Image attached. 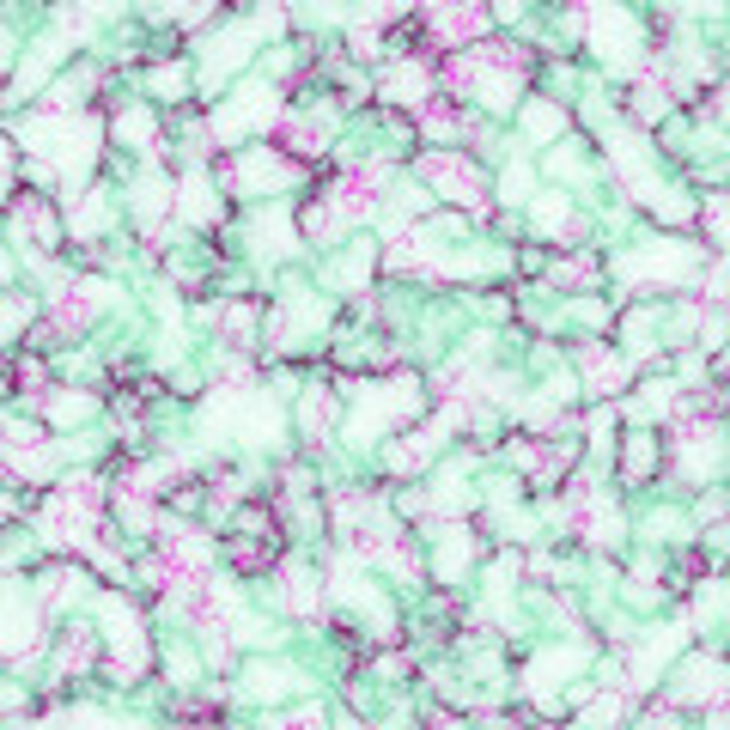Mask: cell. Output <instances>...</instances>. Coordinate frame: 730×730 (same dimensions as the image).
<instances>
[{
	"label": "cell",
	"instance_id": "obj_1",
	"mask_svg": "<svg viewBox=\"0 0 730 730\" xmlns=\"http://www.w3.org/2000/svg\"><path fill=\"white\" fill-rule=\"evenodd\" d=\"M420 171H426V177H432L438 189H445V201H463V207H469V213H481V219L493 213V201H487V183H481V171H475V165H463L457 153H432V159H426Z\"/></svg>",
	"mask_w": 730,
	"mask_h": 730
},
{
	"label": "cell",
	"instance_id": "obj_2",
	"mask_svg": "<svg viewBox=\"0 0 730 730\" xmlns=\"http://www.w3.org/2000/svg\"><path fill=\"white\" fill-rule=\"evenodd\" d=\"M378 183H384V171H378V165H372V171H347V177L329 189L335 213H341V219H359V213H372V201H378Z\"/></svg>",
	"mask_w": 730,
	"mask_h": 730
},
{
	"label": "cell",
	"instance_id": "obj_3",
	"mask_svg": "<svg viewBox=\"0 0 730 730\" xmlns=\"http://www.w3.org/2000/svg\"><path fill=\"white\" fill-rule=\"evenodd\" d=\"M578 365H584V378H591V396H621L627 365H621L615 353H603L597 341H584V347H578Z\"/></svg>",
	"mask_w": 730,
	"mask_h": 730
},
{
	"label": "cell",
	"instance_id": "obj_4",
	"mask_svg": "<svg viewBox=\"0 0 730 730\" xmlns=\"http://www.w3.org/2000/svg\"><path fill=\"white\" fill-rule=\"evenodd\" d=\"M432 31L438 37H481L487 13L475 7V0H445V7H432Z\"/></svg>",
	"mask_w": 730,
	"mask_h": 730
},
{
	"label": "cell",
	"instance_id": "obj_5",
	"mask_svg": "<svg viewBox=\"0 0 730 730\" xmlns=\"http://www.w3.org/2000/svg\"><path fill=\"white\" fill-rule=\"evenodd\" d=\"M651 469H657V438L633 432V438H627V451H621V475H627V481H645Z\"/></svg>",
	"mask_w": 730,
	"mask_h": 730
},
{
	"label": "cell",
	"instance_id": "obj_6",
	"mask_svg": "<svg viewBox=\"0 0 730 730\" xmlns=\"http://www.w3.org/2000/svg\"><path fill=\"white\" fill-rule=\"evenodd\" d=\"M92 664H98V639H92V633H67V639H61V670H67V676H86Z\"/></svg>",
	"mask_w": 730,
	"mask_h": 730
},
{
	"label": "cell",
	"instance_id": "obj_7",
	"mask_svg": "<svg viewBox=\"0 0 730 730\" xmlns=\"http://www.w3.org/2000/svg\"><path fill=\"white\" fill-rule=\"evenodd\" d=\"M213 323L226 329V341H232V347H244V341H250V329H256V305H250V299H244V305H226V311H213Z\"/></svg>",
	"mask_w": 730,
	"mask_h": 730
},
{
	"label": "cell",
	"instance_id": "obj_8",
	"mask_svg": "<svg viewBox=\"0 0 730 730\" xmlns=\"http://www.w3.org/2000/svg\"><path fill=\"white\" fill-rule=\"evenodd\" d=\"M329 426H335V396H329V390L305 396V432H311V445H323Z\"/></svg>",
	"mask_w": 730,
	"mask_h": 730
},
{
	"label": "cell",
	"instance_id": "obj_9",
	"mask_svg": "<svg viewBox=\"0 0 730 730\" xmlns=\"http://www.w3.org/2000/svg\"><path fill=\"white\" fill-rule=\"evenodd\" d=\"M92 292H98V286H67L61 299H55V323H61V329H67V323H86V317H92Z\"/></svg>",
	"mask_w": 730,
	"mask_h": 730
},
{
	"label": "cell",
	"instance_id": "obj_10",
	"mask_svg": "<svg viewBox=\"0 0 730 730\" xmlns=\"http://www.w3.org/2000/svg\"><path fill=\"white\" fill-rule=\"evenodd\" d=\"M19 226H31V232H37V244H43V250H55V219H49V207H43L37 195H25V201H19Z\"/></svg>",
	"mask_w": 730,
	"mask_h": 730
},
{
	"label": "cell",
	"instance_id": "obj_11",
	"mask_svg": "<svg viewBox=\"0 0 730 730\" xmlns=\"http://www.w3.org/2000/svg\"><path fill=\"white\" fill-rule=\"evenodd\" d=\"M274 140L286 146V153H299V159H311V153H323V134H311L305 122H286V128H280Z\"/></svg>",
	"mask_w": 730,
	"mask_h": 730
},
{
	"label": "cell",
	"instance_id": "obj_12",
	"mask_svg": "<svg viewBox=\"0 0 730 730\" xmlns=\"http://www.w3.org/2000/svg\"><path fill=\"white\" fill-rule=\"evenodd\" d=\"M554 280H560V286H591V280H597V262H591V256H572V262H554Z\"/></svg>",
	"mask_w": 730,
	"mask_h": 730
},
{
	"label": "cell",
	"instance_id": "obj_13",
	"mask_svg": "<svg viewBox=\"0 0 730 730\" xmlns=\"http://www.w3.org/2000/svg\"><path fill=\"white\" fill-rule=\"evenodd\" d=\"M19 384H25L31 396H43V365H37V359H19Z\"/></svg>",
	"mask_w": 730,
	"mask_h": 730
}]
</instances>
